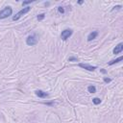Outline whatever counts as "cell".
Here are the masks:
<instances>
[{"mask_svg": "<svg viewBox=\"0 0 123 123\" xmlns=\"http://www.w3.org/2000/svg\"><path fill=\"white\" fill-rule=\"evenodd\" d=\"M122 50H123V43H119V44H117V45L113 48L112 53L115 55V54H118V53L122 52Z\"/></svg>", "mask_w": 123, "mask_h": 123, "instance_id": "52a82bcc", "label": "cell"}, {"mask_svg": "<svg viewBox=\"0 0 123 123\" xmlns=\"http://www.w3.org/2000/svg\"><path fill=\"white\" fill-rule=\"evenodd\" d=\"M79 67L81 68H84V69H87L89 71H94L97 67H92V66H89V65H87V64H79Z\"/></svg>", "mask_w": 123, "mask_h": 123, "instance_id": "5b68a950", "label": "cell"}, {"mask_svg": "<svg viewBox=\"0 0 123 123\" xmlns=\"http://www.w3.org/2000/svg\"><path fill=\"white\" fill-rule=\"evenodd\" d=\"M97 36H98V32L97 31H92L91 33H89V36H88V41H91V40H93L94 39H96L97 38Z\"/></svg>", "mask_w": 123, "mask_h": 123, "instance_id": "ba28073f", "label": "cell"}, {"mask_svg": "<svg viewBox=\"0 0 123 123\" xmlns=\"http://www.w3.org/2000/svg\"><path fill=\"white\" fill-rule=\"evenodd\" d=\"M100 71H101L102 73H106V72H107V71H106L105 69H103V68H101V69H100Z\"/></svg>", "mask_w": 123, "mask_h": 123, "instance_id": "ac0fdd59", "label": "cell"}, {"mask_svg": "<svg viewBox=\"0 0 123 123\" xmlns=\"http://www.w3.org/2000/svg\"><path fill=\"white\" fill-rule=\"evenodd\" d=\"M77 61H78V59L75 58V57H70L68 59V62H77Z\"/></svg>", "mask_w": 123, "mask_h": 123, "instance_id": "5bb4252c", "label": "cell"}, {"mask_svg": "<svg viewBox=\"0 0 123 123\" xmlns=\"http://www.w3.org/2000/svg\"><path fill=\"white\" fill-rule=\"evenodd\" d=\"M34 2V0H29V1H24L23 3H22V5L24 6V5H27V4H31V3H33Z\"/></svg>", "mask_w": 123, "mask_h": 123, "instance_id": "9a60e30c", "label": "cell"}, {"mask_svg": "<svg viewBox=\"0 0 123 123\" xmlns=\"http://www.w3.org/2000/svg\"><path fill=\"white\" fill-rule=\"evenodd\" d=\"M120 9H121V6H120V5H118V6L113 7V8H112V11H114V10H120Z\"/></svg>", "mask_w": 123, "mask_h": 123, "instance_id": "e0dca14e", "label": "cell"}, {"mask_svg": "<svg viewBox=\"0 0 123 123\" xmlns=\"http://www.w3.org/2000/svg\"><path fill=\"white\" fill-rule=\"evenodd\" d=\"M58 11H59V13H61V14H65V9H64L63 7H58Z\"/></svg>", "mask_w": 123, "mask_h": 123, "instance_id": "4fadbf2b", "label": "cell"}, {"mask_svg": "<svg viewBox=\"0 0 123 123\" xmlns=\"http://www.w3.org/2000/svg\"><path fill=\"white\" fill-rule=\"evenodd\" d=\"M38 41H39V39H38V38H37V36L34 34V35H31V36H29V37H27V39H26V43H27V45H29V46H33V45H36L37 43H38Z\"/></svg>", "mask_w": 123, "mask_h": 123, "instance_id": "3957f363", "label": "cell"}, {"mask_svg": "<svg viewBox=\"0 0 123 123\" xmlns=\"http://www.w3.org/2000/svg\"><path fill=\"white\" fill-rule=\"evenodd\" d=\"M30 10H31V8L30 7H25V8H23V9H21L14 17H13V20L14 21H16V20H18L22 16H24L25 14H27V13H29L30 12Z\"/></svg>", "mask_w": 123, "mask_h": 123, "instance_id": "7a4b0ae2", "label": "cell"}, {"mask_svg": "<svg viewBox=\"0 0 123 123\" xmlns=\"http://www.w3.org/2000/svg\"><path fill=\"white\" fill-rule=\"evenodd\" d=\"M84 3V1H78V4H80V5H82Z\"/></svg>", "mask_w": 123, "mask_h": 123, "instance_id": "d6986e66", "label": "cell"}, {"mask_svg": "<svg viewBox=\"0 0 123 123\" xmlns=\"http://www.w3.org/2000/svg\"><path fill=\"white\" fill-rule=\"evenodd\" d=\"M122 60H123V57H119V58H117V59H115V60H112V61L109 62L108 65H109V66H112V65H114V64H116V63H119V62L122 61Z\"/></svg>", "mask_w": 123, "mask_h": 123, "instance_id": "9c48e42d", "label": "cell"}, {"mask_svg": "<svg viewBox=\"0 0 123 123\" xmlns=\"http://www.w3.org/2000/svg\"><path fill=\"white\" fill-rule=\"evenodd\" d=\"M44 17H45V14H40V15H39V16L37 17V19H38L39 21H40V20H42Z\"/></svg>", "mask_w": 123, "mask_h": 123, "instance_id": "7c38bea8", "label": "cell"}, {"mask_svg": "<svg viewBox=\"0 0 123 123\" xmlns=\"http://www.w3.org/2000/svg\"><path fill=\"white\" fill-rule=\"evenodd\" d=\"M88 90H89V92H90V93H95V92H96V88H95L94 86H89V87H88Z\"/></svg>", "mask_w": 123, "mask_h": 123, "instance_id": "30bf717a", "label": "cell"}, {"mask_svg": "<svg viewBox=\"0 0 123 123\" xmlns=\"http://www.w3.org/2000/svg\"><path fill=\"white\" fill-rule=\"evenodd\" d=\"M12 14H13V9L10 6H7L2 11H0V19L7 18L8 17L12 16Z\"/></svg>", "mask_w": 123, "mask_h": 123, "instance_id": "6da1fadb", "label": "cell"}, {"mask_svg": "<svg viewBox=\"0 0 123 123\" xmlns=\"http://www.w3.org/2000/svg\"><path fill=\"white\" fill-rule=\"evenodd\" d=\"M35 93H36V95H37L38 97H39V98H46V97H48V96H49V94H48V93H46L45 91L40 90V89L36 90V91H35Z\"/></svg>", "mask_w": 123, "mask_h": 123, "instance_id": "8992f818", "label": "cell"}, {"mask_svg": "<svg viewBox=\"0 0 123 123\" xmlns=\"http://www.w3.org/2000/svg\"><path fill=\"white\" fill-rule=\"evenodd\" d=\"M92 103H93L94 105H99V104L101 103V99H100V98L95 97V98H93V99H92Z\"/></svg>", "mask_w": 123, "mask_h": 123, "instance_id": "8fae6325", "label": "cell"}, {"mask_svg": "<svg viewBox=\"0 0 123 123\" xmlns=\"http://www.w3.org/2000/svg\"><path fill=\"white\" fill-rule=\"evenodd\" d=\"M72 34H73V31H72L71 29H66V30H64L63 32H62V34H61V39L66 41L67 39H69V38L71 37Z\"/></svg>", "mask_w": 123, "mask_h": 123, "instance_id": "277c9868", "label": "cell"}, {"mask_svg": "<svg viewBox=\"0 0 123 123\" xmlns=\"http://www.w3.org/2000/svg\"><path fill=\"white\" fill-rule=\"evenodd\" d=\"M103 80H104V82H105V83H110V82L112 81V79H111V78H106V77H105V78H103Z\"/></svg>", "mask_w": 123, "mask_h": 123, "instance_id": "2e32d148", "label": "cell"}]
</instances>
